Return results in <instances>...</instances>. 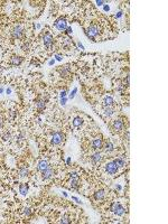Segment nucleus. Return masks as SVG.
<instances>
[{
  "mask_svg": "<svg viewBox=\"0 0 168 224\" xmlns=\"http://www.w3.org/2000/svg\"><path fill=\"white\" fill-rule=\"evenodd\" d=\"M122 16V12H118V15H117V17L119 18V17H121Z\"/></svg>",
  "mask_w": 168,
  "mask_h": 224,
  "instance_id": "obj_37",
  "label": "nucleus"
},
{
  "mask_svg": "<svg viewBox=\"0 0 168 224\" xmlns=\"http://www.w3.org/2000/svg\"><path fill=\"white\" fill-rule=\"evenodd\" d=\"M36 105H37V108H38L39 110H43V109L45 108V105H46V101H45L44 99H38Z\"/></svg>",
  "mask_w": 168,
  "mask_h": 224,
  "instance_id": "obj_16",
  "label": "nucleus"
},
{
  "mask_svg": "<svg viewBox=\"0 0 168 224\" xmlns=\"http://www.w3.org/2000/svg\"><path fill=\"white\" fill-rule=\"evenodd\" d=\"M69 72H70V68H69V67H65L64 69H62V71H61V74H62V76H65V75H66L67 73H69Z\"/></svg>",
  "mask_w": 168,
  "mask_h": 224,
  "instance_id": "obj_24",
  "label": "nucleus"
},
{
  "mask_svg": "<svg viewBox=\"0 0 168 224\" xmlns=\"http://www.w3.org/2000/svg\"><path fill=\"white\" fill-rule=\"evenodd\" d=\"M114 164L118 166V167H123L124 165H126V159L123 158V157H120V158H117L116 160H113Z\"/></svg>",
  "mask_w": 168,
  "mask_h": 224,
  "instance_id": "obj_13",
  "label": "nucleus"
},
{
  "mask_svg": "<svg viewBox=\"0 0 168 224\" xmlns=\"http://www.w3.org/2000/svg\"><path fill=\"white\" fill-rule=\"evenodd\" d=\"M123 127H124V123H123V121H122V119H117V120H114V122H113V129L116 131H120V130H122L123 129Z\"/></svg>",
  "mask_w": 168,
  "mask_h": 224,
  "instance_id": "obj_7",
  "label": "nucleus"
},
{
  "mask_svg": "<svg viewBox=\"0 0 168 224\" xmlns=\"http://www.w3.org/2000/svg\"><path fill=\"white\" fill-rule=\"evenodd\" d=\"M21 61H22V58L21 57H12L11 58V61H10V63L12 64V65H19V64L21 63Z\"/></svg>",
  "mask_w": 168,
  "mask_h": 224,
  "instance_id": "obj_18",
  "label": "nucleus"
},
{
  "mask_svg": "<svg viewBox=\"0 0 168 224\" xmlns=\"http://www.w3.org/2000/svg\"><path fill=\"white\" fill-rule=\"evenodd\" d=\"M113 112H114V109L113 108H111V106H105V109H104V114L105 116H111V114H113Z\"/></svg>",
  "mask_w": 168,
  "mask_h": 224,
  "instance_id": "obj_21",
  "label": "nucleus"
},
{
  "mask_svg": "<svg viewBox=\"0 0 168 224\" xmlns=\"http://www.w3.org/2000/svg\"><path fill=\"white\" fill-rule=\"evenodd\" d=\"M55 58H56L57 61H62V57L59 56V55H56V56H55Z\"/></svg>",
  "mask_w": 168,
  "mask_h": 224,
  "instance_id": "obj_34",
  "label": "nucleus"
},
{
  "mask_svg": "<svg viewBox=\"0 0 168 224\" xmlns=\"http://www.w3.org/2000/svg\"><path fill=\"white\" fill-rule=\"evenodd\" d=\"M53 43H54V39H53V36L51 34H45L44 36V44L45 46L47 47V48H49V47H52Z\"/></svg>",
  "mask_w": 168,
  "mask_h": 224,
  "instance_id": "obj_6",
  "label": "nucleus"
},
{
  "mask_svg": "<svg viewBox=\"0 0 168 224\" xmlns=\"http://www.w3.org/2000/svg\"><path fill=\"white\" fill-rule=\"evenodd\" d=\"M55 27H56L58 30H65V29L67 28V22L64 18H61V19H58V20H56Z\"/></svg>",
  "mask_w": 168,
  "mask_h": 224,
  "instance_id": "obj_5",
  "label": "nucleus"
},
{
  "mask_svg": "<svg viewBox=\"0 0 168 224\" xmlns=\"http://www.w3.org/2000/svg\"><path fill=\"white\" fill-rule=\"evenodd\" d=\"M104 196H105L104 191H97L96 193L94 194V198H95V200H96V201L103 200V198H104Z\"/></svg>",
  "mask_w": 168,
  "mask_h": 224,
  "instance_id": "obj_15",
  "label": "nucleus"
},
{
  "mask_svg": "<svg viewBox=\"0 0 168 224\" xmlns=\"http://www.w3.org/2000/svg\"><path fill=\"white\" fill-rule=\"evenodd\" d=\"M111 211L117 215H123L126 213V208L122 205H120L119 203H113L111 205Z\"/></svg>",
  "mask_w": 168,
  "mask_h": 224,
  "instance_id": "obj_2",
  "label": "nucleus"
},
{
  "mask_svg": "<svg viewBox=\"0 0 168 224\" xmlns=\"http://www.w3.org/2000/svg\"><path fill=\"white\" fill-rule=\"evenodd\" d=\"M19 175H20V177H26V176L28 175V169L25 167H21L19 169Z\"/></svg>",
  "mask_w": 168,
  "mask_h": 224,
  "instance_id": "obj_22",
  "label": "nucleus"
},
{
  "mask_svg": "<svg viewBox=\"0 0 168 224\" xmlns=\"http://www.w3.org/2000/svg\"><path fill=\"white\" fill-rule=\"evenodd\" d=\"M113 149H114V147H113V143L112 142L108 141V142L105 143V151H107V153H111Z\"/></svg>",
  "mask_w": 168,
  "mask_h": 224,
  "instance_id": "obj_20",
  "label": "nucleus"
},
{
  "mask_svg": "<svg viewBox=\"0 0 168 224\" xmlns=\"http://www.w3.org/2000/svg\"><path fill=\"white\" fill-rule=\"evenodd\" d=\"M77 45H79V47H80V48H81V49H84V47H83V45H82V44H81V43H79V44H77Z\"/></svg>",
  "mask_w": 168,
  "mask_h": 224,
  "instance_id": "obj_35",
  "label": "nucleus"
},
{
  "mask_svg": "<svg viewBox=\"0 0 168 224\" xmlns=\"http://www.w3.org/2000/svg\"><path fill=\"white\" fill-rule=\"evenodd\" d=\"M64 138H65V134L63 132H61V131L55 132L52 137V145H55V146L61 145V143L64 141Z\"/></svg>",
  "mask_w": 168,
  "mask_h": 224,
  "instance_id": "obj_1",
  "label": "nucleus"
},
{
  "mask_svg": "<svg viewBox=\"0 0 168 224\" xmlns=\"http://www.w3.org/2000/svg\"><path fill=\"white\" fill-rule=\"evenodd\" d=\"M63 44H64V45H69V44H71V41H70L69 38H66V39H64Z\"/></svg>",
  "mask_w": 168,
  "mask_h": 224,
  "instance_id": "obj_29",
  "label": "nucleus"
},
{
  "mask_svg": "<svg viewBox=\"0 0 168 224\" xmlns=\"http://www.w3.org/2000/svg\"><path fill=\"white\" fill-rule=\"evenodd\" d=\"M99 34V28H97L96 25H91V26L87 28L86 30V35L90 37L91 39H94V37Z\"/></svg>",
  "mask_w": 168,
  "mask_h": 224,
  "instance_id": "obj_3",
  "label": "nucleus"
},
{
  "mask_svg": "<svg viewBox=\"0 0 168 224\" xmlns=\"http://www.w3.org/2000/svg\"><path fill=\"white\" fill-rule=\"evenodd\" d=\"M25 214H26V215H30L31 214L30 210H29V208H26V210H25Z\"/></svg>",
  "mask_w": 168,
  "mask_h": 224,
  "instance_id": "obj_30",
  "label": "nucleus"
},
{
  "mask_svg": "<svg viewBox=\"0 0 168 224\" xmlns=\"http://www.w3.org/2000/svg\"><path fill=\"white\" fill-rule=\"evenodd\" d=\"M2 127V119H1V117H0V128Z\"/></svg>",
  "mask_w": 168,
  "mask_h": 224,
  "instance_id": "obj_38",
  "label": "nucleus"
},
{
  "mask_svg": "<svg viewBox=\"0 0 168 224\" xmlns=\"http://www.w3.org/2000/svg\"><path fill=\"white\" fill-rule=\"evenodd\" d=\"M92 147H93V149L102 148V140L100 138H95L93 140V142H92Z\"/></svg>",
  "mask_w": 168,
  "mask_h": 224,
  "instance_id": "obj_11",
  "label": "nucleus"
},
{
  "mask_svg": "<svg viewBox=\"0 0 168 224\" xmlns=\"http://www.w3.org/2000/svg\"><path fill=\"white\" fill-rule=\"evenodd\" d=\"M66 30H67V31H66L67 34H71V33H72V28H70V27H67Z\"/></svg>",
  "mask_w": 168,
  "mask_h": 224,
  "instance_id": "obj_32",
  "label": "nucleus"
},
{
  "mask_svg": "<svg viewBox=\"0 0 168 224\" xmlns=\"http://www.w3.org/2000/svg\"><path fill=\"white\" fill-rule=\"evenodd\" d=\"M47 167H48V163H47L46 160H41L38 163V167H37V168H38L39 171H44Z\"/></svg>",
  "mask_w": 168,
  "mask_h": 224,
  "instance_id": "obj_12",
  "label": "nucleus"
},
{
  "mask_svg": "<svg viewBox=\"0 0 168 224\" xmlns=\"http://www.w3.org/2000/svg\"><path fill=\"white\" fill-rule=\"evenodd\" d=\"M101 154L100 153H95L93 156L91 157V160H92V163L93 164H97V163H100L101 161Z\"/></svg>",
  "mask_w": 168,
  "mask_h": 224,
  "instance_id": "obj_14",
  "label": "nucleus"
},
{
  "mask_svg": "<svg viewBox=\"0 0 168 224\" xmlns=\"http://www.w3.org/2000/svg\"><path fill=\"white\" fill-rule=\"evenodd\" d=\"M2 92H4V89H1V88H0V93H2Z\"/></svg>",
  "mask_w": 168,
  "mask_h": 224,
  "instance_id": "obj_39",
  "label": "nucleus"
},
{
  "mask_svg": "<svg viewBox=\"0 0 168 224\" xmlns=\"http://www.w3.org/2000/svg\"><path fill=\"white\" fill-rule=\"evenodd\" d=\"M61 222H62V223H70V222H71V221H70V218L67 217V216H64V217L62 218V221H61Z\"/></svg>",
  "mask_w": 168,
  "mask_h": 224,
  "instance_id": "obj_25",
  "label": "nucleus"
},
{
  "mask_svg": "<svg viewBox=\"0 0 168 224\" xmlns=\"http://www.w3.org/2000/svg\"><path fill=\"white\" fill-rule=\"evenodd\" d=\"M118 166L114 164V161H112V163H109L105 165V170L108 171V174H110V175H114V174H117L118 171Z\"/></svg>",
  "mask_w": 168,
  "mask_h": 224,
  "instance_id": "obj_4",
  "label": "nucleus"
},
{
  "mask_svg": "<svg viewBox=\"0 0 168 224\" xmlns=\"http://www.w3.org/2000/svg\"><path fill=\"white\" fill-rule=\"evenodd\" d=\"M96 4L99 5V6H101V5H103V4H104V1H101V0H100V1H99V0H97V1H96Z\"/></svg>",
  "mask_w": 168,
  "mask_h": 224,
  "instance_id": "obj_33",
  "label": "nucleus"
},
{
  "mask_svg": "<svg viewBox=\"0 0 168 224\" xmlns=\"http://www.w3.org/2000/svg\"><path fill=\"white\" fill-rule=\"evenodd\" d=\"M71 187L72 188H77V187H79V178H77V176H76V177H72Z\"/></svg>",
  "mask_w": 168,
  "mask_h": 224,
  "instance_id": "obj_19",
  "label": "nucleus"
},
{
  "mask_svg": "<svg viewBox=\"0 0 168 224\" xmlns=\"http://www.w3.org/2000/svg\"><path fill=\"white\" fill-rule=\"evenodd\" d=\"M9 138H10V133H9V132H6L4 134V139H5V140H8Z\"/></svg>",
  "mask_w": 168,
  "mask_h": 224,
  "instance_id": "obj_27",
  "label": "nucleus"
},
{
  "mask_svg": "<svg viewBox=\"0 0 168 224\" xmlns=\"http://www.w3.org/2000/svg\"><path fill=\"white\" fill-rule=\"evenodd\" d=\"M43 173V178L44 179H48V178H51L53 175H54V170H53V168L52 167H47L46 169H45L44 171H42Z\"/></svg>",
  "mask_w": 168,
  "mask_h": 224,
  "instance_id": "obj_8",
  "label": "nucleus"
},
{
  "mask_svg": "<svg viewBox=\"0 0 168 224\" xmlns=\"http://www.w3.org/2000/svg\"><path fill=\"white\" fill-rule=\"evenodd\" d=\"M82 122H83L82 118H80V117H76V118L74 119V121H73V126H74V127H79V126H81V124H82Z\"/></svg>",
  "mask_w": 168,
  "mask_h": 224,
  "instance_id": "obj_23",
  "label": "nucleus"
},
{
  "mask_svg": "<svg viewBox=\"0 0 168 224\" xmlns=\"http://www.w3.org/2000/svg\"><path fill=\"white\" fill-rule=\"evenodd\" d=\"M12 36L15 38H20L22 35V27L21 26H16L14 29H12Z\"/></svg>",
  "mask_w": 168,
  "mask_h": 224,
  "instance_id": "obj_9",
  "label": "nucleus"
},
{
  "mask_svg": "<svg viewBox=\"0 0 168 224\" xmlns=\"http://www.w3.org/2000/svg\"><path fill=\"white\" fill-rule=\"evenodd\" d=\"M66 93H67V91H66V90H63V91L61 92V96H62V98H65V95H66Z\"/></svg>",
  "mask_w": 168,
  "mask_h": 224,
  "instance_id": "obj_28",
  "label": "nucleus"
},
{
  "mask_svg": "<svg viewBox=\"0 0 168 224\" xmlns=\"http://www.w3.org/2000/svg\"><path fill=\"white\" fill-rule=\"evenodd\" d=\"M72 198H73V200H74L75 202H77V203H81V202H80V200H79V198H76V197H72Z\"/></svg>",
  "mask_w": 168,
  "mask_h": 224,
  "instance_id": "obj_36",
  "label": "nucleus"
},
{
  "mask_svg": "<svg viewBox=\"0 0 168 224\" xmlns=\"http://www.w3.org/2000/svg\"><path fill=\"white\" fill-rule=\"evenodd\" d=\"M19 192L22 194V195H26L27 192H28V185L27 184H21L19 186Z\"/></svg>",
  "mask_w": 168,
  "mask_h": 224,
  "instance_id": "obj_17",
  "label": "nucleus"
},
{
  "mask_svg": "<svg viewBox=\"0 0 168 224\" xmlns=\"http://www.w3.org/2000/svg\"><path fill=\"white\" fill-rule=\"evenodd\" d=\"M61 103H62V104H63V105H64V104L66 103V99H65V98H62V100H61Z\"/></svg>",
  "mask_w": 168,
  "mask_h": 224,
  "instance_id": "obj_31",
  "label": "nucleus"
},
{
  "mask_svg": "<svg viewBox=\"0 0 168 224\" xmlns=\"http://www.w3.org/2000/svg\"><path fill=\"white\" fill-rule=\"evenodd\" d=\"M76 92H77V89L75 88V89L73 90V92H72V93L70 94V99H73V98H74V95H75V93H76Z\"/></svg>",
  "mask_w": 168,
  "mask_h": 224,
  "instance_id": "obj_26",
  "label": "nucleus"
},
{
  "mask_svg": "<svg viewBox=\"0 0 168 224\" xmlns=\"http://www.w3.org/2000/svg\"><path fill=\"white\" fill-rule=\"evenodd\" d=\"M114 103V100L112 96H105L104 100H103V104L104 106H112Z\"/></svg>",
  "mask_w": 168,
  "mask_h": 224,
  "instance_id": "obj_10",
  "label": "nucleus"
}]
</instances>
